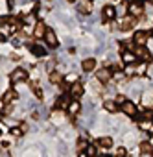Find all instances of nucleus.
<instances>
[{
	"mask_svg": "<svg viewBox=\"0 0 153 157\" xmlns=\"http://www.w3.org/2000/svg\"><path fill=\"white\" fill-rule=\"evenodd\" d=\"M147 37H149V33H147V32H136V33H135V37H133V43H135L136 46H146Z\"/></svg>",
	"mask_w": 153,
	"mask_h": 157,
	"instance_id": "f03ea898",
	"label": "nucleus"
},
{
	"mask_svg": "<svg viewBox=\"0 0 153 157\" xmlns=\"http://www.w3.org/2000/svg\"><path fill=\"white\" fill-rule=\"evenodd\" d=\"M129 13H131L133 17H140V15L144 13L142 4H140V2H131V4H129Z\"/></svg>",
	"mask_w": 153,
	"mask_h": 157,
	"instance_id": "423d86ee",
	"label": "nucleus"
},
{
	"mask_svg": "<svg viewBox=\"0 0 153 157\" xmlns=\"http://www.w3.org/2000/svg\"><path fill=\"white\" fill-rule=\"evenodd\" d=\"M0 39H2V35H0Z\"/></svg>",
	"mask_w": 153,
	"mask_h": 157,
	"instance_id": "4c0bfd02",
	"label": "nucleus"
},
{
	"mask_svg": "<svg viewBox=\"0 0 153 157\" xmlns=\"http://www.w3.org/2000/svg\"><path fill=\"white\" fill-rule=\"evenodd\" d=\"M44 39H46V43H48L50 46H57V37H55V33H54L52 30H48V32H46Z\"/></svg>",
	"mask_w": 153,
	"mask_h": 157,
	"instance_id": "4468645a",
	"label": "nucleus"
},
{
	"mask_svg": "<svg viewBox=\"0 0 153 157\" xmlns=\"http://www.w3.org/2000/svg\"><path fill=\"white\" fill-rule=\"evenodd\" d=\"M91 10H92V8H91V0H85V2L80 4V11H81V13H91Z\"/></svg>",
	"mask_w": 153,
	"mask_h": 157,
	"instance_id": "f3484780",
	"label": "nucleus"
},
{
	"mask_svg": "<svg viewBox=\"0 0 153 157\" xmlns=\"http://www.w3.org/2000/svg\"><path fill=\"white\" fill-rule=\"evenodd\" d=\"M32 52H33L35 56H39V57H43V56L46 54V52H44V48H43L41 44H33V46H32Z\"/></svg>",
	"mask_w": 153,
	"mask_h": 157,
	"instance_id": "a211bd4d",
	"label": "nucleus"
},
{
	"mask_svg": "<svg viewBox=\"0 0 153 157\" xmlns=\"http://www.w3.org/2000/svg\"><path fill=\"white\" fill-rule=\"evenodd\" d=\"M151 150H153V146L149 144V140H144V142L140 144V151H142V153H149Z\"/></svg>",
	"mask_w": 153,
	"mask_h": 157,
	"instance_id": "412c9836",
	"label": "nucleus"
},
{
	"mask_svg": "<svg viewBox=\"0 0 153 157\" xmlns=\"http://www.w3.org/2000/svg\"><path fill=\"white\" fill-rule=\"evenodd\" d=\"M103 107H105V111H109V113H116V111H118V104H116L114 100H105Z\"/></svg>",
	"mask_w": 153,
	"mask_h": 157,
	"instance_id": "2eb2a0df",
	"label": "nucleus"
},
{
	"mask_svg": "<svg viewBox=\"0 0 153 157\" xmlns=\"http://www.w3.org/2000/svg\"><path fill=\"white\" fill-rule=\"evenodd\" d=\"M30 87H32V91H33V94H35L37 98H41V96H43V89H41V87H39L37 83H32Z\"/></svg>",
	"mask_w": 153,
	"mask_h": 157,
	"instance_id": "5701e85b",
	"label": "nucleus"
},
{
	"mask_svg": "<svg viewBox=\"0 0 153 157\" xmlns=\"http://www.w3.org/2000/svg\"><path fill=\"white\" fill-rule=\"evenodd\" d=\"M144 72H146V65L142 63V65H138V67H136V70H135V74H138V76H140V74H144Z\"/></svg>",
	"mask_w": 153,
	"mask_h": 157,
	"instance_id": "c756f323",
	"label": "nucleus"
},
{
	"mask_svg": "<svg viewBox=\"0 0 153 157\" xmlns=\"http://www.w3.org/2000/svg\"><path fill=\"white\" fill-rule=\"evenodd\" d=\"M15 98H17V93H15V91H9V93H6V96H4L6 102H11V100H15Z\"/></svg>",
	"mask_w": 153,
	"mask_h": 157,
	"instance_id": "bb28decb",
	"label": "nucleus"
},
{
	"mask_svg": "<svg viewBox=\"0 0 153 157\" xmlns=\"http://www.w3.org/2000/svg\"><path fill=\"white\" fill-rule=\"evenodd\" d=\"M85 153H87L89 157H96V153H98V150H96V146H94V144H89V148L85 150Z\"/></svg>",
	"mask_w": 153,
	"mask_h": 157,
	"instance_id": "b1692460",
	"label": "nucleus"
},
{
	"mask_svg": "<svg viewBox=\"0 0 153 157\" xmlns=\"http://www.w3.org/2000/svg\"><path fill=\"white\" fill-rule=\"evenodd\" d=\"M100 157H109V155H107V153H102V155H100Z\"/></svg>",
	"mask_w": 153,
	"mask_h": 157,
	"instance_id": "f704fd0d",
	"label": "nucleus"
},
{
	"mask_svg": "<svg viewBox=\"0 0 153 157\" xmlns=\"http://www.w3.org/2000/svg\"><path fill=\"white\" fill-rule=\"evenodd\" d=\"M122 61H124L125 65H133V63L136 61V54H133V52H124V54H122Z\"/></svg>",
	"mask_w": 153,
	"mask_h": 157,
	"instance_id": "f8f14e48",
	"label": "nucleus"
},
{
	"mask_svg": "<svg viewBox=\"0 0 153 157\" xmlns=\"http://www.w3.org/2000/svg\"><path fill=\"white\" fill-rule=\"evenodd\" d=\"M135 2H142V0H135Z\"/></svg>",
	"mask_w": 153,
	"mask_h": 157,
	"instance_id": "c9c22d12",
	"label": "nucleus"
},
{
	"mask_svg": "<svg viewBox=\"0 0 153 157\" xmlns=\"http://www.w3.org/2000/svg\"><path fill=\"white\" fill-rule=\"evenodd\" d=\"M78 157H89V155H87V153H85V151H81V153H80V155H78Z\"/></svg>",
	"mask_w": 153,
	"mask_h": 157,
	"instance_id": "473e14b6",
	"label": "nucleus"
},
{
	"mask_svg": "<svg viewBox=\"0 0 153 157\" xmlns=\"http://www.w3.org/2000/svg\"><path fill=\"white\" fill-rule=\"evenodd\" d=\"M46 24L44 22H37V26H35V30H33V35L37 37V39H44V35H46Z\"/></svg>",
	"mask_w": 153,
	"mask_h": 157,
	"instance_id": "6e6552de",
	"label": "nucleus"
},
{
	"mask_svg": "<svg viewBox=\"0 0 153 157\" xmlns=\"http://www.w3.org/2000/svg\"><path fill=\"white\" fill-rule=\"evenodd\" d=\"M120 109H122V113H125L127 117H136V115H138V111H136V105H135L133 102H129V100H127V102H125V104H124Z\"/></svg>",
	"mask_w": 153,
	"mask_h": 157,
	"instance_id": "7ed1b4c3",
	"label": "nucleus"
},
{
	"mask_svg": "<svg viewBox=\"0 0 153 157\" xmlns=\"http://www.w3.org/2000/svg\"><path fill=\"white\" fill-rule=\"evenodd\" d=\"M151 35H153V30H151Z\"/></svg>",
	"mask_w": 153,
	"mask_h": 157,
	"instance_id": "e433bc0d",
	"label": "nucleus"
},
{
	"mask_svg": "<svg viewBox=\"0 0 153 157\" xmlns=\"http://www.w3.org/2000/svg\"><path fill=\"white\" fill-rule=\"evenodd\" d=\"M72 117H76V115H78L80 111H81V104L78 102V100H74V102H70V105H68V109H66Z\"/></svg>",
	"mask_w": 153,
	"mask_h": 157,
	"instance_id": "9b49d317",
	"label": "nucleus"
},
{
	"mask_svg": "<svg viewBox=\"0 0 153 157\" xmlns=\"http://www.w3.org/2000/svg\"><path fill=\"white\" fill-rule=\"evenodd\" d=\"M114 102H116V104H118V105H120V107H122V105H124V104H125V102H127V98H125V96H124V94H118V96H116V98H114Z\"/></svg>",
	"mask_w": 153,
	"mask_h": 157,
	"instance_id": "cd10ccee",
	"label": "nucleus"
},
{
	"mask_svg": "<svg viewBox=\"0 0 153 157\" xmlns=\"http://www.w3.org/2000/svg\"><path fill=\"white\" fill-rule=\"evenodd\" d=\"M135 70H136V67H133V65H127V67H125V70H124V72H125V74H127V76H131V74H135Z\"/></svg>",
	"mask_w": 153,
	"mask_h": 157,
	"instance_id": "c85d7f7f",
	"label": "nucleus"
},
{
	"mask_svg": "<svg viewBox=\"0 0 153 157\" xmlns=\"http://www.w3.org/2000/svg\"><path fill=\"white\" fill-rule=\"evenodd\" d=\"M100 146L102 148H111L113 146V139L111 137H102L100 139Z\"/></svg>",
	"mask_w": 153,
	"mask_h": 157,
	"instance_id": "6ab92c4d",
	"label": "nucleus"
},
{
	"mask_svg": "<svg viewBox=\"0 0 153 157\" xmlns=\"http://www.w3.org/2000/svg\"><path fill=\"white\" fill-rule=\"evenodd\" d=\"M50 82H52V83H57V85H59V83L63 82V76H61L59 72H55V70H54V72L50 74Z\"/></svg>",
	"mask_w": 153,
	"mask_h": 157,
	"instance_id": "dca6fc26",
	"label": "nucleus"
},
{
	"mask_svg": "<svg viewBox=\"0 0 153 157\" xmlns=\"http://www.w3.org/2000/svg\"><path fill=\"white\" fill-rule=\"evenodd\" d=\"M116 155L118 157H125V148H118L116 150Z\"/></svg>",
	"mask_w": 153,
	"mask_h": 157,
	"instance_id": "7c9ffc66",
	"label": "nucleus"
},
{
	"mask_svg": "<svg viewBox=\"0 0 153 157\" xmlns=\"http://www.w3.org/2000/svg\"><path fill=\"white\" fill-rule=\"evenodd\" d=\"M81 68H83V72H92L96 68V61L94 59H85L81 63Z\"/></svg>",
	"mask_w": 153,
	"mask_h": 157,
	"instance_id": "ddd939ff",
	"label": "nucleus"
},
{
	"mask_svg": "<svg viewBox=\"0 0 153 157\" xmlns=\"http://www.w3.org/2000/svg\"><path fill=\"white\" fill-rule=\"evenodd\" d=\"M11 111H13V107H11V105H8V107L4 109V115H11Z\"/></svg>",
	"mask_w": 153,
	"mask_h": 157,
	"instance_id": "2f4dec72",
	"label": "nucleus"
},
{
	"mask_svg": "<svg viewBox=\"0 0 153 157\" xmlns=\"http://www.w3.org/2000/svg\"><path fill=\"white\" fill-rule=\"evenodd\" d=\"M68 105H70V100H68V98L61 96V100H57V107H61V109H68Z\"/></svg>",
	"mask_w": 153,
	"mask_h": 157,
	"instance_id": "aec40b11",
	"label": "nucleus"
},
{
	"mask_svg": "<svg viewBox=\"0 0 153 157\" xmlns=\"http://www.w3.org/2000/svg\"><path fill=\"white\" fill-rule=\"evenodd\" d=\"M96 80L102 82V83H107L111 80V68H100L96 72Z\"/></svg>",
	"mask_w": 153,
	"mask_h": 157,
	"instance_id": "20e7f679",
	"label": "nucleus"
},
{
	"mask_svg": "<svg viewBox=\"0 0 153 157\" xmlns=\"http://www.w3.org/2000/svg\"><path fill=\"white\" fill-rule=\"evenodd\" d=\"M133 26H135V19H133V17H125V19L120 22V26H118V28H120L122 32H127V30H131Z\"/></svg>",
	"mask_w": 153,
	"mask_h": 157,
	"instance_id": "9d476101",
	"label": "nucleus"
},
{
	"mask_svg": "<svg viewBox=\"0 0 153 157\" xmlns=\"http://www.w3.org/2000/svg\"><path fill=\"white\" fill-rule=\"evenodd\" d=\"M24 133V129L21 128V126H15V128H11V135H15V137H21Z\"/></svg>",
	"mask_w": 153,
	"mask_h": 157,
	"instance_id": "393cba45",
	"label": "nucleus"
},
{
	"mask_svg": "<svg viewBox=\"0 0 153 157\" xmlns=\"http://www.w3.org/2000/svg\"><path fill=\"white\" fill-rule=\"evenodd\" d=\"M70 94H72V98H80L83 94V83L81 82H74L72 87H70Z\"/></svg>",
	"mask_w": 153,
	"mask_h": 157,
	"instance_id": "39448f33",
	"label": "nucleus"
},
{
	"mask_svg": "<svg viewBox=\"0 0 153 157\" xmlns=\"http://www.w3.org/2000/svg\"><path fill=\"white\" fill-rule=\"evenodd\" d=\"M135 54H136V57H140V59H144V61H149V59H151V52H149L146 46H136Z\"/></svg>",
	"mask_w": 153,
	"mask_h": 157,
	"instance_id": "0eeeda50",
	"label": "nucleus"
},
{
	"mask_svg": "<svg viewBox=\"0 0 153 157\" xmlns=\"http://www.w3.org/2000/svg\"><path fill=\"white\" fill-rule=\"evenodd\" d=\"M140 128H142L144 131H153V122H149V120H142V122H140Z\"/></svg>",
	"mask_w": 153,
	"mask_h": 157,
	"instance_id": "4be33fe9",
	"label": "nucleus"
},
{
	"mask_svg": "<svg viewBox=\"0 0 153 157\" xmlns=\"http://www.w3.org/2000/svg\"><path fill=\"white\" fill-rule=\"evenodd\" d=\"M116 13H118V11H116V8H113V6H105V8H103V19H105V21H113V19L116 17Z\"/></svg>",
	"mask_w": 153,
	"mask_h": 157,
	"instance_id": "1a4fd4ad",
	"label": "nucleus"
},
{
	"mask_svg": "<svg viewBox=\"0 0 153 157\" xmlns=\"http://www.w3.org/2000/svg\"><path fill=\"white\" fill-rule=\"evenodd\" d=\"M87 148H89V142H87V140H80V142H78V151H80V153L85 151Z\"/></svg>",
	"mask_w": 153,
	"mask_h": 157,
	"instance_id": "a878e982",
	"label": "nucleus"
},
{
	"mask_svg": "<svg viewBox=\"0 0 153 157\" xmlns=\"http://www.w3.org/2000/svg\"><path fill=\"white\" fill-rule=\"evenodd\" d=\"M149 144H151V146H153V135H151V137H149Z\"/></svg>",
	"mask_w": 153,
	"mask_h": 157,
	"instance_id": "72a5a7b5",
	"label": "nucleus"
},
{
	"mask_svg": "<svg viewBox=\"0 0 153 157\" xmlns=\"http://www.w3.org/2000/svg\"><path fill=\"white\" fill-rule=\"evenodd\" d=\"M11 82L13 83H19V82H24L26 80V78H28V72L24 70V68H15L13 72H11Z\"/></svg>",
	"mask_w": 153,
	"mask_h": 157,
	"instance_id": "f257e3e1",
	"label": "nucleus"
}]
</instances>
